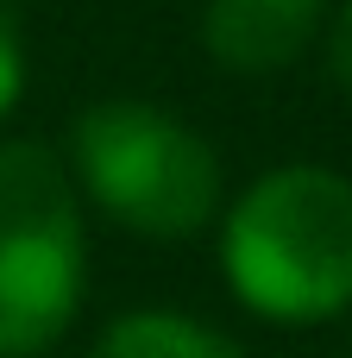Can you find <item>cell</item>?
Wrapping results in <instances>:
<instances>
[{
  "label": "cell",
  "instance_id": "cell-7",
  "mask_svg": "<svg viewBox=\"0 0 352 358\" xmlns=\"http://www.w3.org/2000/svg\"><path fill=\"white\" fill-rule=\"evenodd\" d=\"M328 69H334V82L352 94V0L334 13V31H328Z\"/></svg>",
  "mask_w": 352,
  "mask_h": 358
},
{
  "label": "cell",
  "instance_id": "cell-5",
  "mask_svg": "<svg viewBox=\"0 0 352 358\" xmlns=\"http://www.w3.org/2000/svg\"><path fill=\"white\" fill-rule=\"evenodd\" d=\"M94 358H246V352L208 321H189L170 308H139L101 334Z\"/></svg>",
  "mask_w": 352,
  "mask_h": 358
},
{
  "label": "cell",
  "instance_id": "cell-1",
  "mask_svg": "<svg viewBox=\"0 0 352 358\" xmlns=\"http://www.w3.org/2000/svg\"><path fill=\"white\" fill-rule=\"evenodd\" d=\"M233 296L283 327H315L352 308V182L321 164L258 176L227 214Z\"/></svg>",
  "mask_w": 352,
  "mask_h": 358
},
{
  "label": "cell",
  "instance_id": "cell-4",
  "mask_svg": "<svg viewBox=\"0 0 352 358\" xmlns=\"http://www.w3.org/2000/svg\"><path fill=\"white\" fill-rule=\"evenodd\" d=\"M321 13L328 0H208L202 44L233 76H277L309 50Z\"/></svg>",
  "mask_w": 352,
  "mask_h": 358
},
{
  "label": "cell",
  "instance_id": "cell-3",
  "mask_svg": "<svg viewBox=\"0 0 352 358\" xmlns=\"http://www.w3.org/2000/svg\"><path fill=\"white\" fill-rule=\"evenodd\" d=\"M88 239L69 170L44 145H0V358H31L82 308Z\"/></svg>",
  "mask_w": 352,
  "mask_h": 358
},
{
  "label": "cell",
  "instance_id": "cell-2",
  "mask_svg": "<svg viewBox=\"0 0 352 358\" xmlns=\"http://www.w3.org/2000/svg\"><path fill=\"white\" fill-rule=\"evenodd\" d=\"M69 164L88 201L145 239H189L220 208V157L202 132L151 101H101L69 132Z\"/></svg>",
  "mask_w": 352,
  "mask_h": 358
},
{
  "label": "cell",
  "instance_id": "cell-6",
  "mask_svg": "<svg viewBox=\"0 0 352 358\" xmlns=\"http://www.w3.org/2000/svg\"><path fill=\"white\" fill-rule=\"evenodd\" d=\"M19 88H25V50H19V38H13V25L0 19V120L13 113V101H19Z\"/></svg>",
  "mask_w": 352,
  "mask_h": 358
}]
</instances>
